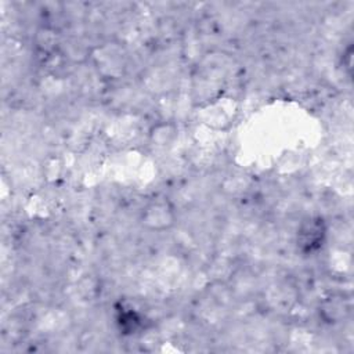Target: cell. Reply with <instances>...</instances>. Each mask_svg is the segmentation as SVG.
<instances>
[{"instance_id": "1", "label": "cell", "mask_w": 354, "mask_h": 354, "mask_svg": "<svg viewBox=\"0 0 354 354\" xmlns=\"http://www.w3.org/2000/svg\"><path fill=\"white\" fill-rule=\"evenodd\" d=\"M145 221L152 224V228L155 230H163L167 228L173 220V212L171 207L167 205V202H153L145 209Z\"/></svg>"}]
</instances>
